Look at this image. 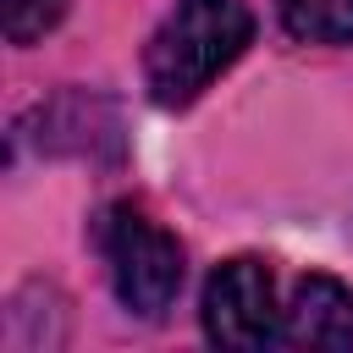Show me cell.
Masks as SVG:
<instances>
[{"label": "cell", "mask_w": 353, "mask_h": 353, "mask_svg": "<svg viewBox=\"0 0 353 353\" xmlns=\"http://www.w3.org/2000/svg\"><path fill=\"white\" fill-rule=\"evenodd\" d=\"M254 39V17L243 0H182L160 33L149 39V94L160 105H193Z\"/></svg>", "instance_id": "cell-1"}, {"label": "cell", "mask_w": 353, "mask_h": 353, "mask_svg": "<svg viewBox=\"0 0 353 353\" xmlns=\"http://www.w3.org/2000/svg\"><path fill=\"white\" fill-rule=\"evenodd\" d=\"M99 254L110 265V287L132 314H165L182 287V243L154 226L132 204H110L99 215Z\"/></svg>", "instance_id": "cell-2"}, {"label": "cell", "mask_w": 353, "mask_h": 353, "mask_svg": "<svg viewBox=\"0 0 353 353\" xmlns=\"http://www.w3.org/2000/svg\"><path fill=\"white\" fill-rule=\"evenodd\" d=\"M204 336L215 347H265L281 336V309H276V281L259 259H226L204 281Z\"/></svg>", "instance_id": "cell-3"}, {"label": "cell", "mask_w": 353, "mask_h": 353, "mask_svg": "<svg viewBox=\"0 0 353 353\" xmlns=\"http://www.w3.org/2000/svg\"><path fill=\"white\" fill-rule=\"evenodd\" d=\"M281 347H353V287L336 276H303L281 309Z\"/></svg>", "instance_id": "cell-4"}, {"label": "cell", "mask_w": 353, "mask_h": 353, "mask_svg": "<svg viewBox=\"0 0 353 353\" xmlns=\"http://www.w3.org/2000/svg\"><path fill=\"white\" fill-rule=\"evenodd\" d=\"M281 22L292 39L347 44L353 39V0H281Z\"/></svg>", "instance_id": "cell-5"}, {"label": "cell", "mask_w": 353, "mask_h": 353, "mask_svg": "<svg viewBox=\"0 0 353 353\" xmlns=\"http://www.w3.org/2000/svg\"><path fill=\"white\" fill-rule=\"evenodd\" d=\"M72 0H6V39L11 44H33L44 39L61 17H66Z\"/></svg>", "instance_id": "cell-6"}]
</instances>
